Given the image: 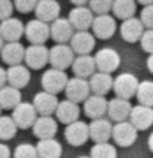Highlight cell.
I'll return each mask as SVG.
<instances>
[{
	"label": "cell",
	"instance_id": "6da1fadb",
	"mask_svg": "<svg viewBox=\"0 0 153 158\" xmlns=\"http://www.w3.org/2000/svg\"><path fill=\"white\" fill-rule=\"evenodd\" d=\"M69 83V77L65 70H58V69H48L44 70L42 77H40V85H42V91L58 95L60 91H65V86Z\"/></svg>",
	"mask_w": 153,
	"mask_h": 158
},
{
	"label": "cell",
	"instance_id": "7a4b0ae2",
	"mask_svg": "<svg viewBox=\"0 0 153 158\" xmlns=\"http://www.w3.org/2000/svg\"><path fill=\"white\" fill-rule=\"evenodd\" d=\"M74 60H76V53L69 44H55L49 49V65L51 69H58V70H67L72 67Z\"/></svg>",
	"mask_w": 153,
	"mask_h": 158
},
{
	"label": "cell",
	"instance_id": "3957f363",
	"mask_svg": "<svg viewBox=\"0 0 153 158\" xmlns=\"http://www.w3.org/2000/svg\"><path fill=\"white\" fill-rule=\"evenodd\" d=\"M25 37L30 44L34 46H46V42L51 39L49 23H44L40 19H30L25 25Z\"/></svg>",
	"mask_w": 153,
	"mask_h": 158
},
{
	"label": "cell",
	"instance_id": "277c9868",
	"mask_svg": "<svg viewBox=\"0 0 153 158\" xmlns=\"http://www.w3.org/2000/svg\"><path fill=\"white\" fill-rule=\"evenodd\" d=\"M137 77L130 72H121L114 77V85H113V91L116 93V97L125 98V100H130L132 97H136L137 88H139Z\"/></svg>",
	"mask_w": 153,
	"mask_h": 158
},
{
	"label": "cell",
	"instance_id": "5b68a950",
	"mask_svg": "<svg viewBox=\"0 0 153 158\" xmlns=\"http://www.w3.org/2000/svg\"><path fill=\"white\" fill-rule=\"evenodd\" d=\"M95 65H97V72H104V74H113L114 70H118L120 67V58L118 51L113 48H102L95 53Z\"/></svg>",
	"mask_w": 153,
	"mask_h": 158
},
{
	"label": "cell",
	"instance_id": "8992f818",
	"mask_svg": "<svg viewBox=\"0 0 153 158\" xmlns=\"http://www.w3.org/2000/svg\"><path fill=\"white\" fill-rule=\"evenodd\" d=\"M12 119H14V123L19 130H27V128H32L34 123L37 121L39 118V114L35 111L34 104H30V102H21L18 107L12 109Z\"/></svg>",
	"mask_w": 153,
	"mask_h": 158
},
{
	"label": "cell",
	"instance_id": "52a82bcc",
	"mask_svg": "<svg viewBox=\"0 0 153 158\" xmlns=\"http://www.w3.org/2000/svg\"><path fill=\"white\" fill-rule=\"evenodd\" d=\"M65 95H67V100H70V102H76V104H81L83 102L85 104V100L91 95L88 79L70 77L67 86H65Z\"/></svg>",
	"mask_w": 153,
	"mask_h": 158
},
{
	"label": "cell",
	"instance_id": "ba28073f",
	"mask_svg": "<svg viewBox=\"0 0 153 158\" xmlns=\"http://www.w3.org/2000/svg\"><path fill=\"white\" fill-rule=\"evenodd\" d=\"M93 19H95V14L90 11L88 6L74 7L72 11L69 12V21H70V25L76 32H90Z\"/></svg>",
	"mask_w": 153,
	"mask_h": 158
},
{
	"label": "cell",
	"instance_id": "9c48e42d",
	"mask_svg": "<svg viewBox=\"0 0 153 158\" xmlns=\"http://www.w3.org/2000/svg\"><path fill=\"white\" fill-rule=\"evenodd\" d=\"M49 63V49L46 46H34L30 44L25 48V65L32 70L44 69Z\"/></svg>",
	"mask_w": 153,
	"mask_h": 158
},
{
	"label": "cell",
	"instance_id": "30bf717a",
	"mask_svg": "<svg viewBox=\"0 0 153 158\" xmlns=\"http://www.w3.org/2000/svg\"><path fill=\"white\" fill-rule=\"evenodd\" d=\"M116 146L121 148H129L137 141V130L130 121H121V123H114L113 125V137Z\"/></svg>",
	"mask_w": 153,
	"mask_h": 158
},
{
	"label": "cell",
	"instance_id": "8fae6325",
	"mask_svg": "<svg viewBox=\"0 0 153 158\" xmlns=\"http://www.w3.org/2000/svg\"><path fill=\"white\" fill-rule=\"evenodd\" d=\"M63 135H65V141H67L70 146H74V148L83 146V144L90 139V127H88L85 121H74V123L65 127Z\"/></svg>",
	"mask_w": 153,
	"mask_h": 158
},
{
	"label": "cell",
	"instance_id": "7c38bea8",
	"mask_svg": "<svg viewBox=\"0 0 153 158\" xmlns=\"http://www.w3.org/2000/svg\"><path fill=\"white\" fill-rule=\"evenodd\" d=\"M132 106L130 100H125V98H120V97H114L111 98L108 104V118L114 123H121V121H129L132 113Z\"/></svg>",
	"mask_w": 153,
	"mask_h": 158
},
{
	"label": "cell",
	"instance_id": "4fadbf2b",
	"mask_svg": "<svg viewBox=\"0 0 153 158\" xmlns=\"http://www.w3.org/2000/svg\"><path fill=\"white\" fill-rule=\"evenodd\" d=\"M34 107L37 111L39 116H53V114L57 113L58 109V100L57 95H53V93H48V91H37L34 95Z\"/></svg>",
	"mask_w": 153,
	"mask_h": 158
},
{
	"label": "cell",
	"instance_id": "5bb4252c",
	"mask_svg": "<svg viewBox=\"0 0 153 158\" xmlns=\"http://www.w3.org/2000/svg\"><path fill=\"white\" fill-rule=\"evenodd\" d=\"M91 34L95 35V39L108 40L116 34V19L114 16L104 14V16H95L93 25H91Z\"/></svg>",
	"mask_w": 153,
	"mask_h": 158
},
{
	"label": "cell",
	"instance_id": "9a60e30c",
	"mask_svg": "<svg viewBox=\"0 0 153 158\" xmlns=\"http://www.w3.org/2000/svg\"><path fill=\"white\" fill-rule=\"evenodd\" d=\"M90 127V139L93 144H100V142H109L113 137V121L109 118H100V119H91Z\"/></svg>",
	"mask_w": 153,
	"mask_h": 158
},
{
	"label": "cell",
	"instance_id": "2e32d148",
	"mask_svg": "<svg viewBox=\"0 0 153 158\" xmlns=\"http://www.w3.org/2000/svg\"><path fill=\"white\" fill-rule=\"evenodd\" d=\"M69 46L72 48L76 56L90 55L91 51L95 49V35L91 34V32H74Z\"/></svg>",
	"mask_w": 153,
	"mask_h": 158
},
{
	"label": "cell",
	"instance_id": "e0dca14e",
	"mask_svg": "<svg viewBox=\"0 0 153 158\" xmlns=\"http://www.w3.org/2000/svg\"><path fill=\"white\" fill-rule=\"evenodd\" d=\"M49 32H51V39L57 44H69L76 30L72 28L69 18H58L49 25Z\"/></svg>",
	"mask_w": 153,
	"mask_h": 158
},
{
	"label": "cell",
	"instance_id": "ac0fdd59",
	"mask_svg": "<svg viewBox=\"0 0 153 158\" xmlns=\"http://www.w3.org/2000/svg\"><path fill=\"white\" fill-rule=\"evenodd\" d=\"M144 25L139 18H130V19H125L121 21L120 25V35H121V39L125 42H129V44H134L137 40H141L142 34H144Z\"/></svg>",
	"mask_w": 153,
	"mask_h": 158
},
{
	"label": "cell",
	"instance_id": "d6986e66",
	"mask_svg": "<svg viewBox=\"0 0 153 158\" xmlns=\"http://www.w3.org/2000/svg\"><path fill=\"white\" fill-rule=\"evenodd\" d=\"M32 132L34 137H37V141L53 139L58 132V119H55L53 116H39L32 127Z\"/></svg>",
	"mask_w": 153,
	"mask_h": 158
},
{
	"label": "cell",
	"instance_id": "ffe728a7",
	"mask_svg": "<svg viewBox=\"0 0 153 158\" xmlns=\"http://www.w3.org/2000/svg\"><path fill=\"white\" fill-rule=\"evenodd\" d=\"M129 121L136 127L137 132L148 130L153 125V107H146V106H141V104L134 106Z\"/></svg>",
	"mask_w": 153,
	"mask_h": 158
},
{
	"label": "cell",
	"instance_id": "44dd1931",
	"mask_svg": "<svg viewBox=\"0 0 153 158\" xmlns=\"http://www.w3.org/2000/svg\"><path fill=\"white\" fill-rule=\"evenodd\" d=\"M0 35L6 42H19V39L25 35V25L18 18H9L0 23Z\"/></svg>",
	"mask_w": 153,
	"mask_h": 158
},
{
	"label": "cell",
	"instance_id": "7402d4cb",
	"mask_svg": "<svg viewBox=\"0 0 153 158\" xmlns=\"http://www.w3.org/2000/svg\"><path fill=\"white\" fill-rule=\"evenodd\" d=\"M108 104L106 97L100 95H90L83 104V111L90 119H100L108 114Z\"/></svg>",
	"mask_w": 153,
	"mask_h": 158
},
{
	"label": "cell",
	"instance_id": "603a6c76",
	"mask_svg": "<svg viewBox=\"0 0 153 158\" xmlns=\"http://www.w3.org/2000/svg\"><path fill=\"white\" fill-rule=\"evenodd\" d=\"M60 11L62 7L58 4V0H39V4L35 7V18L44 23H53L55 19L60 18Z\"/></svg>",
	"mask_w": 153,
	"mask_h": 158
},
{
	"label": "cell",
	"instance_id": "cb8c5ba5",
	"mask_svg": "<svg viewBox=\"0 0 153 158\" xmlns=\"http://www.w3.org/2000/svg\"><path fill=\"white\" fill-rule=\"evenodd\" d=\"M79 114H81L79 104L65 98V100H60L55 116H57V119L60 123H65V127H67V125L74 123V121H79Z\"/></svg>",
	"mask_w": 153,
	"mask_h": 158
},
{
	"label": "cell",
	"instance_id": "d4e9b609",
	"mask_svg": "<svg viewBox=\"0 0 153 158\" xmlns=\"http://www.w3.org/2000/svg\"><path fill=\"white\" fill-rule=\"evenodd\" d=\"M30 77H32L30 69L27 65H23V63L7 69V85L16 88V90H21L25 86H28Z\"/></svg>",
	"mask_w": 153,
	"mask_h": 158
},
{
	"label": "cell",
	"instance_id": "484cf974",
	"mask_svg": "<svg viewBox=\"0 0 153 158\" xmlns=\"http://www.w3.org/2000/svg\"><path fill=\"white\" fill-rule=\"evenodd\" d=\"M90 83V90H91V95H108L109 91L113 90V85H114V77L111 74H104V72H95L88 79Z\"/></svg>",
	"mask_w": 153,
	"mask_h": 158
},
{
	"label": "cell",
	"instance_id": "4316f807",
	"mask_svg": "<svg viewBox=\"0 0 153 158\" xmlns=\"http://www.w3.org/2000/svg\"><path fill=\"white\" fill-rule=\"evenodd\" d=\"M72 72L74 77H81V79H90L93 74L97 72V65H95V58L91 55H85V56H76L72 63Z\"/></svg>",
	"mask_w": 153,
	"mask_h": 158
},
{
	"label": "cell",
	"instance_id": "83f0119b",
	"mask_svg": "<svg viewBox=\"0 0 153 158\" xmlns=\"http://www.w3.org/2000/svg\"><path fill=\"white\" fill-rule=\"evenodd\" d=\"M0 56H2V62L7 63L9 67L21 65V62L25 60V48L21 42H6Z\"/></svg>",
	"mask_w": 153,
	"mask_h": 158
},
{
	"label": "cell",
	"instance_id": "f1b7e54d",
	"mask_svg": "<svg viewBox=\"0 0 153 158\" xmlns=\"http://www.w3.org/2000/svg\"><path fill=\"white\" fill-rule=\"evenodd\" d=\"M39 158H60L62 156V144L53 137V139H42L35 144Z\"/></svg>",
	"mask_w": 153,
	"mask_h": 158
},
{
	"label": "cell",
	"instance_id": "f546056e",
	"mask_svg": "<svg viewBox=\"0 0 153 158\" xmlns=\"http://www.w3.org/2000/svg\"><path fill=\"white\" fill-rule=\"evenodd\" d=\"M136 7H137L136 0H114L111 11H113L114 18L125 21V19H130V18L136 16Z\"/></svg>",
	"mask_w": 153,
	"mask_h": 158
},
{
	"label": "cell",
	"instance_id": "4dcf8cb0",
	"mask_svg": "<svg viewBox=\"0 0 153 158\" xmlns=\"http://www.w3.org/2000/svg\"><path fill=\"white\" fill-rule=\"evenodd\" d=\"M21 104V91L12 88V86H4L0 90V107L4 109H14Z\"/></svg>",
	"mask_w": 153,
	"mask_h": 158
},
{
	"label": "cell",
	"instance_id": "1f68e13d",
	"mask_svg": "<svg viewBox=\"0 0 153 158\" xmlns=\"http://www.w3.org/2000/svg\"><path fill=\"white\" fill-rule=\"evenodd\" d=\"M18 130L19 128L16 127L12 116H0V142H6V141L14 139Z\"/></svg>",
	"mask_w": 153,
	"mask_h": 158
},
{
	"label": "cell",
	"instance_id": "d6a6232c",
	"mask_svg": "<svg viewBox=\"0 0 153 158\" xmlns=\"http://www.w3.org/2000/svg\"><path fill=\"white\" fill-rule=\"evenodd\" d=\"M136 97L141 106L153 107V81H141Z\"/></svg>",
	"mask_w": 153,
	"mask_h": 158
},
{
	"label": "cell",
	"instance_id": "836d02e7",
	"mask_svg": "<svg viewBox=\"0 0 153 158\" xmlns=\"http://www.w3.org/2000/svg\"><path fill=\"white\" fill-rule=\"evenodd\" d=\"M91 158H118L116 146L109 144V142H100V144H93L90 149Z\"/></svg>",
	"mask_w": 153,
	"mask_h": 158
},
{
	"label": "cell",
	"instance_id": "e575fe53",
	"mask_svg": "<svg viewBox=\"0 0 153 158\" xmlns=\"http://www.w3.org/2000/svg\"><path fill=\"white\" fill-rule=\"evenodd\" d=\"M113 2L114 0H90L88 7L95 16H104V14H109V11L113 9Z\"/></svg>",
	"mask_w": 153,
	"mask_h": 158
},
{
	"label": "cell",
	"instance_id": "d590c367",
	"mask_svg": "<svg viewBox=\"0 0 153 158\" xmlns=\"http://www.w3.org/2000/svg\"><path fill=\"white\" fill-rule=\"evenodd\" d=\"M12 158H39L37 155V148L30 142H23V144H18L14 148V153H12Z\"/></svg>",
	"mask_w": 153,
	"mask_h": 158
},
{
	"label": "cell",
	"instance_id": "8d00e7d4",
	"mask_svg": "<svg viewBox=\"0 0 153 158\" xmlns=\"http://www.w3.org/2000/svg\"><path fill=\"white\" fill-rule=\"evenodd\" d=\"M14 2V9L21 14H28V12H34L39 0H12Z\"/></svg>",
	"mask_w": 153,
	"mask_h": 158
},
{
	"label": "cell",
	"instance_id": "74e56055",
	"mask_svg": "<svg viewBox=\"0 0 153 158\" xmlns=\"http://www.w3.org/2000/svg\"><path fill=\"white\" fill-rule=\"evenodd\" d=\"M14 12V2L12 0H0V23L12 18Z\"/></svg>",
	"mask_w": 153,
	"mask_h": 158
},
{
	"label": "cell",
	"instance_id": "f35d334b",
	"mask_svg": "<svg viewBox=\"0 0 153 158\" xmlns=\"http://www.w3.org/2000/svg\"><path fill=\"white\" fill-rule=\"evenodd\" d=\"M139 19L142 21V25H144V28L146 30H153V4L151 6L142 7Z\"/></svg>",
	"mask_w": 153,
	"mask_h": 158
},
{
	"label": "cell",
	"instance_id": "ab89813d",
	"mask_svg": "<svg viewBox=\"0 0 153 158\" xmlns=\"http://www.w3.org/2000/svg\"><path fill=\"white\" fill-rule=\"evenodd\" d=\"M139 42H141V48L146 53L153 55V30H144V34H142Z\"/></svg>",
	"mask_w": 153,
	"mask_h": 158
},
{
	"label": "cell",
	"instance_id": "60d3db41",
	"mask_svg": "<svg viewBox=\"0 0 153 158\" xmlns=\"http://www.w3.org/2000/svg\"><path fill=\"white\" fill-rule=\"evenodd\" d=\"M0 158H11V149L6 142H0Z\"/></svg>",
	"mask_w": 153,
	"mask_h": 158
},
{
	"label": "cell",
	"instance_id": "b9f144b4",
	"mask_svg": "<svg viewBox=\"0 0 153 158\" xmlns=\"http://www.w3.org/2000/svg\"><path fill=\"white\" fill-rule=\"evenodd\" d=\"M7 86V70L4 67H0V90Z\"/></svg>",
	"mask_w": 153,
	"mask_h": 158
},
{
	"label": "cell",
	"instance_id": "7bdbcfd3",
	"mask_svg": "<svg viewBox=\"0 0 153 158\" xmlns=\"http://www.w3.org/2000/svg\"><path fill=\"white\" fill-rule=\"evenodd\" d=\"M69 2H72V4H74L76 7H81V6H86V4H88L90 0H69Z\"/></svg>",
	"mask_w": 153,
	"mask_h": 158
},
{
	"label": "cell",
	"instance_id": "ee69618b",
	"mask_svg": "<svg viewBox=\"0 0 153 158\" xmlns=\"http://www.w3.org/2000/svg\"><path fill=\"white\" fill-rule=\"evenodd\" d=\"M146 67H148V70L153 74V55H150L148 56V60H146Z\"/></svg>",
	"mask_w": 153,
	"mask_h": 158
},
{
	"label": "cell",
	"instance_id": "f6af8a7d",
	"mask_svg": "<svg viewBox=\"0 0 153 158\" xmlns=\"http://www.w3.org/2000/svg\"><path fill=\"white\" fill-rule=\"evenodd\" d=\"M148 148H150V151L153 153V132L150 134V137H148Z\"/></svg>",
	"mask_w": 153,
	"mask_h": 158
},
{
	"label": "cell",
	"instance_id": "bcb514c9",
	"mask_svg": "<svg viewBox=\"0 0 153 158\" xmlns=\"http://www.w3.org/2000/svg\"><path fill=\"white\" fill-rule=\"evenodd\" d=\"M136 2H137V4H141V6H144V7L151 6V4H153V0H136Z\"/></svg>",
	"mask_w": 153,
	"mask_h": 158
},
{
	"label": "cell",
	"instance_id": "7dc6e473",
	"mask_svg": "<svg viewBox=\"0 0 153 158\" xmlns=\"http://www.w3.org/2000/svg\"><path fill=\"white\" fill-rule=\"evenodd\" d=\"M4 46H6V40H4V37L0 35V53H2V49H4Z\"/></svg>",
	"mask_w": 153,
	"mask_h": 158
},
{
	"label": "cell",
	"instance_id": "c3c4849f",
	"mask_svg": "<svg viewBox=\"0 0 153 158\" xmlns=\"http://www.w3.org/2000/svg\"><path fill=\"white\" fill-rule=\"evenodd\" d=\"M78 158H91V156H90V155H88V156H78Z\"/></svg>",
	"mask_w": 153,
	"mask_h": 158
},
{
	"label": "cell",
	"instance_id": "681fc988",
	"mask_svg": "<svg viewBox=\"0 0 153 158\" xmlns=\"http://www.w3.org/2000/svg\"><path fill=\"white\" fill-rule=\"evenodd\" d=\"M0 116H2V107H0Z\"/></svg>",
	"mask_w": 153,
	"mask_h": 158
}]
</instances>
